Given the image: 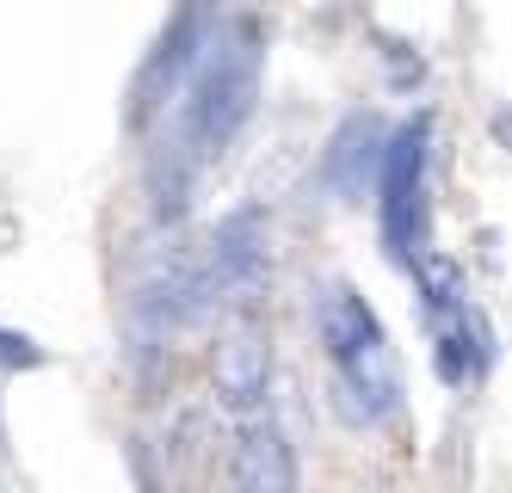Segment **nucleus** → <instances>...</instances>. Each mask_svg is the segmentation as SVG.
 I'll return each mask as SVG.
<instances>
[{
	"label": "nucleus",
	"mask_w": 512,
	"mask_h": 493,
	"mask_svg": "<svg viewBox=\"0 0 512 493\" xmlns=\"http://www.w3.org/2000/svg\"><path fill=\"white\" fill-rule=\"evenodd\" d=\"M260 62H266V31L260 19H235L216 31V50L198 56V74L179 93L173 130L186 136L198 155H216L241 136V124L260 105Z\"/></svg>",
	"instance_id": "nucleus-1"
},
{
	"label": "nucleus",
	"mask_w": 512,
	"mask_h": 493,
	"mask_svg": "<svg viewBox=\"0 0 512 493\" xmlns=\"http://www.w3.org/2000/svg\"><path fill=\"white\" fill-rule=\"evenodd\" d=\"M315 333H321L327 358H334V376H340V395H346L352 420H383V413H395L401 376H395L389 339H383V321H377L371 302L352 284H327L315 296Z\"/></svg>",
	"instance_id": "nucleus-2"
},
{
	"label": "nucleus",
	"mask_w": 512,
	"mask_h": 493,
	"mask_svg": "<svg viewBox=\"0 0 512 493\" xmlns=\"http://www.w3.org/2000/svg\"><path fill=\"white\" fill-rule=\"evenodd\" d=\"M272 284V229L260 210H235L216 222L204 253V290L229 302V315H253V302Z\"/></svg>",
	"instance_id": "nucleus-3"
},
{
	"label": "nucleus",
	"mask_w": 512,
	"mask_h": 493,
	"mask_svg": "<svg viewBox=\"0 0 512 493\" xmlns=\"http://www.w3.org/2000/svg\"><path fill=\"white\" fill-rule=\"evenodd\" d=\"M272 383V333L260 315H229L216 327V346H210V389L223 407L253 413L266 401Z\"/></svg>",
	"instance_id": "nucleus-4"
},
{
	"label": "nucleus",
	"mask_w": 512,
	"mask_h": 493,
	"mask_svg": "<svg viewBox=\"0 0 512 493\" xmlns=\"http://www.w3.org/2000/svg\"><path fill=\"white\" fill-rule=\"evenodd\" d=\"M426 136L432 124L414 118L383 142V167H377V192H383V235L395 253H408L420 235V192H426Z\"/></svg>",
	"instance_id": "nucleus-5"
},
{
	"label": "nucleus",
	"mask_w": 512,
	"mask_h": 493,
	"mask_svg": "<svg viewBox=\"0 0 512 493\" xmlns=\"http://www.w3.org/2000/svg\"><path fill=\"white\" fill-rule=\"evenodd\" d=\"M235 493H297V457L290 438L272 420H247L235 438V463H229Z\"/></svg>",
	"instance_id": "nucleus-6"
},
{
	"label": "nucleus",
	"mask_w": 512,
	"mask_h": 493,
	"mask_svg": "<svg viewBox=\"0 0 512 493\" xmlns=\"http://www.w3.org/2000/svg\"><path fill=\"white\" fill-rule=\"evenodd\" d=\"M383 124L377 118H364V111H352V118L327 136V148H321V179L334 185L340 198H364V185L377 179V167H383Z\"/></svg>",
	"instance_id": "nucleus-7"
},
{
	"label": "nucleus",
	"mask_w": 512,
	"mask_h": 493,
	"mask_svg": "<svg viewBox=\"0 0 512 493\" xmlns=\"http://www.w3.org/2000/svg\"><path fill=\"white\" fill-rule=\"evenodd\" d=\"M414 278H420L432 309H463V265L451 253H420L414 259Z\"/></svg>",
	"instance_id": "nucleus-8"
},
{
	"label": "nucleus",
	"mask_w": 512,
	"mask_h": 493,
	"mask_svg": "<svg viewBox=\"0 0 512 493\" xmlns=\"http://www.w3.org/2000/svg\"><path fill=\"white\" fill-rule=\"evenodd\" d=\"M38 358H44V352L31 346V339H19V333H0V364H13V370H19V364H38Z\"/></svg>",
	"instance_id": "nucleus-9"
}]
</instances>
